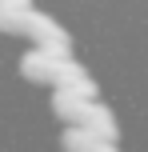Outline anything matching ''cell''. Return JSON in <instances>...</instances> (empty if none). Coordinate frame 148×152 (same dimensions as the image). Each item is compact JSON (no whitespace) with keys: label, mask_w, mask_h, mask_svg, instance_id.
Returning a JSON list of instances; mask_svg holds the SVG:
<instances>
[{"label":"cell","mask_w":148,"mask_h":152,"mask_svg":"<svg viewBox=\"0 0 148 152\" xmlns=\"http://www.w3.org/2000/svg\"><path fill=\"white\" fill-rule=\"evenodd\" d=\"M92 104L96 100H88L84 92H76V88H56L52 92V112L60 116V120H68V128H84Z\"/></svg>","instance_id":"6da1fadb"},{"label":"cell","mask_w":148,"mask_h":152,"mask_svg":"<svg viewBox=\"0 0 148 152\" xmlns=\"http://www.w3.org/2000/svg\"><path fill=\"white\" fill-rule=\"evenodd\" d=\"M56 68H60V60H52V56L40 52V48L24 52V60H20V72L28 76V80H44V84H52V80H56Z\"/></svg>","instance_id":"7a4b0ae2"},{"label":"cell","mask_w":148,"mask_h":152,"mask_svg":"<svg viewBox=\"0 0 148 152\" xmlns=\"http://www.w3.org/2000/svg\"><path fill=\"white\" fill-rule=\"evenodd\" d=\"M84 128L92 132L100 144H116V136H120V128H116V120H112V112L104 104H92L88 108V120H84Z\"/></svg>","instance_id":"3957f363"},{"label":"cell","mask_w":148,"mask_h":152,"mask_svg":"<svg viewBox=\"0 0 148 152\" xmlns=\"http://www.w3.org/2000/svg\"><path fill=\"white\" fill-rule=\"evenodd\" d=\"M36 8L24 0H0V28L4 32H28V20Z\"/></svg>","instance_id":"277c9868"},{"label":"cell","mask_w":148,"mask_h":152,"mask_svg":"<svg viewBox=\"0 0 148 152\" xmlns=\"http://www.w3.org/2000/svg\"><path fill=\"white\" fill-rule=\"evenodd\" d=\"M60 144H64V152H100V140L88 128H64Z\"/></svg>","instance_id":"5b68a950"},{"label":"cell","mask_w":148,"mask_h":152,"mask_svg":"<svg viewBox=\"0 0 148 152\" xmlns=\"http://www.w3.org/2000/svg\"><path fill=\"white\" fill-rule=\"evenodd\" d=\"M100 152H116V144H100Z\"/></svg>","instance_id":"8992f818"}]
</instances>
